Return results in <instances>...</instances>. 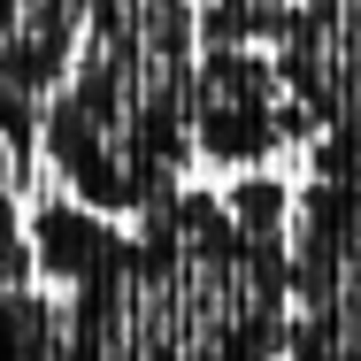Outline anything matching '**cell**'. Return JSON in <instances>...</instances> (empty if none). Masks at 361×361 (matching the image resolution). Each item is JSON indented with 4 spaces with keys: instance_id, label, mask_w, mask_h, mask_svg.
Returning <instances> with one entry per match:
<instances>
[{
    "instance_id": "7a4b0ae2",
    "label": "cell",
    "mask_w": 361,
    "mask_h": 361,
    "mask_svg": "<svg viewBox=\"0 0 361 361\" xmlns=\"http://www.w3.org/2000/svg\"><path fill=\"white\" fill-rule=\"evenodd\" d=\"M23 238H31V269H47L54 285H100L108 269H123V254H131V231H116V223L100 216V208H85V200H47L39 216L23 223Z\"/></svg>"
},
{
    "instance_id": "5b68a950",
    "label": "cell",
    "mask_w": 361,
    "mask_h": 361,
    "mask_svg": "<svg viewBox=\"0 0 361 361\" xmlns=\"http://www.w3.org/2000/svg\"><path fill=\"white\" fill-rule=\"evenodd\" d=\"M8 285H31V238H23V208L16 192L0 185V292Z\"/></svg>"
},
{
    "instance_id": "6da1fadb",
    "label": "cell",
    "mask_w": 361,
    "mask_h": 361,
    "mask_svg": "<svg viewBox=\"0 0 361 361\" xmlns=\"http://www.w3.org/2000/svg\"><path fill=\"white\" fill-rule=\"evenodd\" d=\"M185 131H192V154L208 161H262L277 139H300V108L285 92V70L254 47H208L192 54V77H185Z\"/></svg>"
},
{
    "instance_id": "3957f363",
    "label": "cell",
    "mask_w": 361,
    "mask_h": 361,
    "mask_svg": "<svg viewBox=\"0 0 361 361\" xmlns=\"http://www.w3.org/2000/svg\"><path fill=\"white\" fill-rule=\"evenodd\" d=\"M85 47V0H0V85L47 92Z\"/></svg>"
},
{
    "instance_id": "277c9868",
    "label": "cell",
    "mask_w": 361,
    "mask_h": 361,
    "mask_svg": "<svg viewBox=\"0 0 361 361\" xmlns=\"http://www.w3.org/2000/svg\"><path fill=\"white\" fill-rule=\"evenodd\" d=\"M62 354V307L39 285L0 292V361H54Z\"/></svg>"
},
{
    "instance_id": "8992f818",
    "label": "cell",
    "mask_w": 361,
    "mask_h": 361,
    "mask_svg": "<svg viewBox=\"0 0 361 361\" xmlns=\"http://www.w3.org/2000/svg\"><path fill=\"white\" fill-rule=\"evenodd\" d=\"M0 185H23V161H16V146H8V131H0Z\"/></svg>"
}]
</instances>
